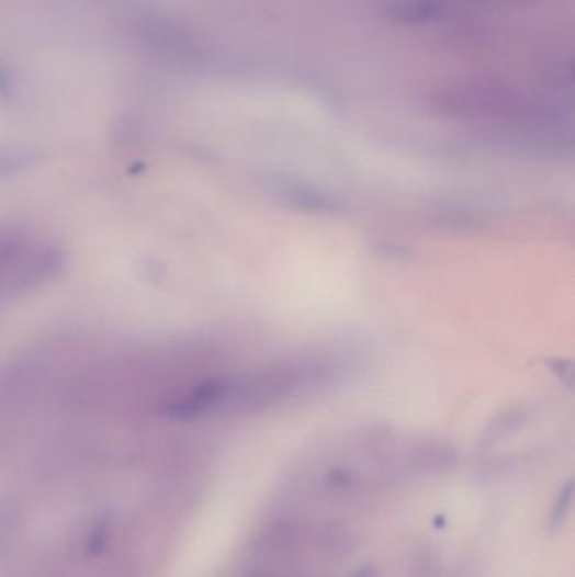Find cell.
I'll return each mask as SVG.
<instances>
[{
  "label": "cell",
  "mask_w": 575,
  "mask_h": 577,
  "mask_svg": "<svg viewBox=\"0 0 575 577\" xmlns=\"http://www.w3.org/2000/svg\"><path fill=\"white\" fill-rule=\"evenodd\" d=\"M36 162V154L31 150H0V178L18 174L19 171L31 168Z\"/></svg>",
  "instance_id": "cell-1"
},
{
  "label": "cell",
  "mask_w": 575,
  "mask_h": 577,
  "mask_svg": "<svg viewBox=\"0 0 575 577\" xmlns=\"http://www.w3.org/2000/svg\"><path fill=\"white\" fill-rule=\"evenodd\" d=\"M9 92V80L8 77H5L4 71H2V68H0V95H4V93Z\"/></svg>",
  "instance_id": "cell-2"
}]
</instances>
